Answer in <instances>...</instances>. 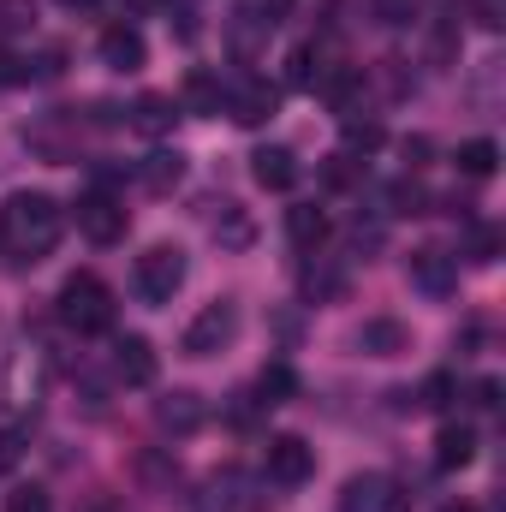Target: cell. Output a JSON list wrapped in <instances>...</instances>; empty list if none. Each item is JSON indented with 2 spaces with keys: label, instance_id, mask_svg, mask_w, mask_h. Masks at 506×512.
I'll use <instances>...</instances> for the list:
<instances>
[{
  "label": "cell",
  "instance_id": "obj_1",
  "mask_svg": "<svg viewBox=\"0 0 506 512\" xmlns=\"http://www.w3.org/2000/svg\"><path fill=\"white\" fill-rule=\"evenodd\" d=\"M60 233H66V209H60L48 191H12V197H6V209H0V239H6L12 256L36 262V256H48L60 245Z\"/></svg>",
  "mask_w": 506,
  "mask_h": 512
},
{
  "label": "cell",
  "instance_id": "obj_2",
  "mask_svg": "<svg viewBox=\"0 0 506 512\" xmlns=\"http://www.w3.org/2000/svg\"><path fill=\"white\" fill-rule=\"evenodd\" d=\"M60 322L78 328V334H108L114 328V292L96 274H72L60 286Z\"/></svg>",
  "mask_w": 506,
  "mask_h": 512
},
{
  "label": "cell",
  "instance_id": "obj_3",
  "mask_svg": "<svg viewBox=\"0 0 506 512\" xmlns=\"http://www.w3.org/2000/svg\"><path fill=\"white\" fill-rule=\"evenodd\" d=\"M233 340H239V304L215 298V304H203V310L185 322L179 352H185V358H215V352H227Z\"/></svg>",
  "mask_w": 506,
  "mask_h": 512
},
{
  "label": "cell",
  "instance_id": "obj_4",
  "mask_svg": "<svg viewBox=\"0 0 506 512\" xmlns=\"http://www.w3.org/2000/svg\"><path fill=\"white\" fill-rule=\"evenodd\" d=\"M179 286H185V251L179 245H149L137 256V292L149 304H173Z\"/></svg>",
  "mask_w": 506,
  "mask_h": 512
},
{
  "label": "cell",
  "instance_id": "obj_5",
  "mask_svg": "<svg viewBox=\"0 0 506 512\" xmlns=\"http://www.w3.org/2000/svg\"><path fill=\"white\" fill-rule=\"evenodd\" d=\"M340 512H411V495H405V483H393L381 471H364V477H346Z\"/></svg>",
  "mask_w": 506,
  "mask_h": 512
},
{
  "label": "cell",
  "instance_id": "obj_6",
  "mask_svg": "<svg viewBox=\"0 0 506 512\" xmlns=\"http://www.w3.org/2000/svg\"><path fill=\"white\" fill-rule=\"evenodd\" d=\"M131 227L126 203L120 197H108V191H84L78 197V233L90 239V245H120Z\"/></svg>",
  "mask_w": 506,
  "mask_h": 512
},
{
  "label": "cell",
  "instance_id": "obj_7",
  "mask_svg": "<svg viewBox=\"0 0 506 512\" xmlns=\"http://www.w3.org/2000/svg\"><path fill=\"white\" fill-rule=\"evenodd\" d=\"M268 477H274L280 489L310 483V477H316V447H304L298 435H274V441H268Z\"/></svg>",
  "mask_w": 506,
  "mask_h": 512
},
{
  "label": "cell",
  "instance_id": "obj_8",
  "mask_svg": "<svg viewBox=\"0 0 506 512\" xmlns=\"http://www.w3.org/2000/svg\"><path fill=\"white\" fill-rule=\"evenodd\" d=\"M197 512H262V495L251 489L245 471H221V477H209V489L197 495Z\"/></svg>",
  "mask_w": 506,
  "mask_h": 512
},
{
  "label": "cell",
  "instance_id": "obj_9",
  "mask_svg": "<svg viewBox=\"0 0 506 512\" xmlns=\"http://www.w3.org/2000/svg\"><path fill=\"white\" fill-rule=\"evenodd\" d=\"M96 54H102V66H108V72H143V60H149L143 36H137L131 24H108V30H102V42H96Z\"/></svg>",
  "mask_w": 506,
  "mask_h": 512
},
{
  "label": "cell",
  "instance_id": "obj_10",
  "mask_svg": "<svg viewBox=\"0 0 506 512\" xmlns=\"http://www.w3.org/2000/svg\"><path fill=\"white\" fill-rule=\"evenodd\" d=\"M114 376L131 382V387L155 382V346H149L143 334H120V340H114Z\"/></svg>",
  "mask_w": 506,
  "mask_h": 512
},
{
  "label": "cell",
  "instance_id": "obj_11",
  "mask_svg": "<svg viewBox=\"0 0 506 512\" xmlns=\"http://www.w3.org/2000/svg\"><path fill=\"white\" fill-rule=\"evenodd\" d=\"M411 280L423 286V292H453L459 286V256H447V251H435V245H423V251H411Z\"/></svg>",
  "mask_w": 506,
  "mask_h": 512
},
{
  "label": "cell",
  "instance_id": "obj_12",
  "mask_svg": "<svg viewBox=\"0 0 506 512\" xmlns=\"http://www.w3.org/2000/svg\"><path fill=\"white\" fill-rule=\"evenodd\" d=\"M251 179L262 185V191H292V185H298V155H292V149H280V143L256 149V155H251Z\"/></svg>",
  "mask_w": 506,
  "mask_h": 512
},
{
  "label": "cell",
  "instance_id": "obj_13",
  "mask_svg": "<svg viewBox=\"0 0 506 512\" xmlns=\"http://www.w3.org/2000/svg\"><path fill=\"white\" fill-rule=\"evenodd\" d=\"M358 346H364L370 358H399V352H411V328H405L399 316H370V322L358 328Z\"/></svg>",
  "mask_w": 506,
  "mask_h": 512
},
{
  "label": "cell",
  "instance_id": "obj_14",
  "mask_svg": "<svg viewBox=\"0 0 506 512\" xmlns=\"http://www.w3.org/2000/svg\"><path fill=\"white\" fill-rule=\"evenodd\" d=\"M155 423L167 435H191V429H203V399L185 393V387H173L167 399H155Z\"/></svg>",
  "mask_w": 506,
  "mask_h": 512
},
{
  "label": "cell",
  "instance_id": "obj_15",
  "mask_svg": "<svg viewBox=\"0 0 506 512\" xmlns=\"http://www.w3.org/2000/svg\"><path fill=\"white\" fill-rule=\"evenodd\" d=\"M477 459V429L471 423H447L441 435H435V465L441 471H465Z\"/></svg>",
  "mask_w": 506,
  "mask_h": 512
},
{
  "label": "cell",
  "instance_id": "obj_16",
  "mask_svg": "<svg viewBox=\"0 0 506 512\" xmlns=\"http://www.w3.org/2000/svg\"><path fill=\"white\" fill-rule=\"evenodd\" d=\"M274 108H280V96H274L268 84H239V90L227 96V114H233L239 126H262V120H274Z\"/></svg>",
  "mask_w": 506,
  "mask_h": 512
},
{
  "label": "cell",
  "instance_id": "obj_17",
  "mask_svg": "<svg viewBox=\"0 0 506 512\" xmlns=\"http://www.w3.org/2000/svg\"><path fill=\"white\" fill-rule=\"evenodd\" d=\"M286 239H292L298 251H316V245L328 239V215H322L316 203H298V209H286Z\"/></svg>",
  "mask_w": 506,
  "mask_h": 512
},
{
  "label": "cell",
  "instance_id": "obj_18",
  "mask_svg": "<svg viewBox=\"0 0 506 512\" xmlns=\"http://www.w3.org/2000/svg\"><path fill=\"white\" fill-rule=\"evenodd\" d=\"M221 102H227V90H221V78L197 66V72L185 78V108H191L197 120H209V114H221Z\"/></svg>",
  "mask_w": 506,
  "mask_h": 512
},
{
  "label": "cell",
  "instance_id": "obj_19",
  "mask_svg": "<svg viewBox=\"0 0 506 512\" xmlns=\"http://www.w3.org/2000/svg\"><path fill=\"white\" fill-rule=\"evenodd\" d=\"M137 179H143L155 197H167V191L185 179V155H179V149H155V155L143 161V173H137Z\"/></svg>",
  "mask_w": 506,
  "mask_h": 512
},
{
  "label": "cell",
  "instance_id": "obj_20",
  "mask_svg": "<svg viewBox=\"0 0 506 512\" xmlns=\"http://www.w3.org/2000/svg\"><path fill=\"white\" fill-rule=\"evenodd\" d=\"M173 120H179L173 96H137V108H131V126H137V131H149V137L173 131Z\"/></svg>",
  "mask_w": 506,
  "mask_h": 512
},
{
  "label": "cell",
  "instance_id": "obj_21",
  "mask_svg": "<svg viewBox=\"0 0 506 512\" xmlns=\"http://www.w3.org/2000/svg\"><path fill=\"white\" fill-rule=\"evenodd\" d=\"M215 239L227 245V251H245L256 239V221L239 209V203H221V215H215Z\"/></svg>",
  "mask_w": 506,
  "mask_h": 512
},
{
  "label": "cell",
  "instance_id": "obj_22",
  "mask_svg": "<svg viewBox=\"0 0 506 512\" xmlns=\"http://www.w3.org/2000/svg\"><path fill=\"white\" fill-rule=\"evenodd\" d=\"M292 393H298L292 364H262V376H256V405H286Z\"/></svg>",
  "mask_w": 506,
  "mask_h": 512
},
{
  "label": "cell",
  "instance_id": "obj_23",
  "mask_svg": "<svg viewBox=\"0 0 506 512\" xmlns=\"http://www.w3.org/2000/svg\"><path fill=\"white\" fill-rule=\"evenodd\" d=\"M322 72H328V66H322V48H316V42H298V48H292V60H286V78H292L298 90H316V84H322Z\"/></svg>",
  "mask_w": 506,
  "mask_h": 512
},
{
  "label": "cell",
  "instance_id": "obj_24",
  "mask_svg": "<svg viewBox=\"0 0 506 512\" xmlns=\"http://www.w3.org/2000/svg\"><path fill=\"white\" fill-rule=\"evenodd\" d=\"M501 167V149L489 143V137H471V143H459V173H471V179H489Z\"/></svg>",
  "mask_w": 506,
  "mask_h": 512
},
{
  "label": "cell",
  "instance_id": "obj_25",
  "mask_svg": "<svg viewBox=\"0 0 506 512\" xmlns=\"http://www.w3.org/2000/svg\"><path fill=\"white\" fill-rule=\"evenodd\" d=\"M304 292H310V298H340V292H346V274H340V268H322V274L310 268V274H304Z\"/></svg>",
  "mask_w": 506,
  "mask_h": 512
},
{
  "label": "cell",
  "instance_id": "obj_26",
  "mask_svg": "<svg viewBox=\"0 0 506 512\" xmlns=\"http://www.w3.org/2000/svg\"><path fill=\"white\" fill-rule=\"evenodd\" d=\"M6 512H54V501H48V489L30 483V489H12L6 495Z\"/></svg>",
  "mask_w": 506,
  "mask_h": 512
},
{
  "label": "cell",
  "instance_id": "obj_27",
  "mask_svg": "<svg viewBox=\"0 0 506 512\" xmlns=\"http://www.w3.org/2000/svg\"><path fill=\"white\" fill-rule=\"evenodd\" d=\"M447 399H453V376H447V370H441V376H429V382L417 387V405H429V411H441Z\"/></svg>",
  "mask_w": 506,
  "mask_h": 512
},
{
  "label": "cell",
  "instance_id": "obj_28",
  "mask_svg": "<svg viewBox=\"0 0 506 512\" xmlns=\"http://www.w3.org/2000/svg\"><path fill=\"white\" fill-rule=\"evenodd\" d=\"M387 203H393V215H423V203H429V197H423V185H393V191H387Z\"/></svg>",
  "mask_w": 506,
  "mask_h": 512
},
{
  "label": "cell",
  "instance_id": "obj_29",
  "mask_svg": "<svg viewBox=\"0 0 506 512\" xmlns=\"http://www.w3.org/2000/svg\"><path fill=\"white\" fill-rule=\"evenodd\" d=\"M346 143H352V149H381L387 131H381L376 120H352V126H346Z\"/></svg>",
  "mask_w": 506,
  "mask_h": 512
},
{
  "label": "cell",
  "instance_id": "obj_30",
  "mask_svg": "<svg viewBox=\"0 0 506 512\" xmlns=\"http://www.w3.org/2000/svg\"><path fill=\"white\" fill-rule=\"evenodd\" d=\"M495 256H501V233L495 227H477L471 233V262H495Z\"/></svg>",
  "mask_w": 506,
  "mask_h": 512
},
{
  "label": "cell",
  "instance_id": "obj_31",
  "mask_svg": "<svg viewBox=\"0 0 506 512\" xmlns=\"http://www.w3.org/2000/svg\"><path fill=\"white\" fill-rule=\"evenodd\" d=\"M352 179H358L352 155H328V167H322V185H334V191H340V185H352Z\"/></svg>",
  "mask_w": 506,
  "mask_h": 512
},
{
  "label": "cell",
  "instance_id": "obj_32",
  "mask_svg": "<svg viewBox=\"0 0 506 512\" xmlns=\"http://www.w3.org/2000/svg\"><path fill=\"white\" fill-rule=\"evenodd\" d=\"M376 18L381 24H411L417 18V0H376Z\"/></svg>",
  "mask_w": 506,
  "mask_h": 512
},
{
  "label": "cell",
  "instance_id": "obj_33",
  "mask_svg": "<svg viewBox=\"0 0 506 512\" xmlns=\"http://www.w3.org/2000/svg\"><path fill=\"white\" fill-rule=\"evenodd\" d=\"M0 18L6 24H30L36 18V0H0Z\"/></svg>",
  "mask_w": 506,
  "mask_h": 512
},
{
  "label": "cell",
  "instance_id": "obj_34",
  "mask_svg": "<svg viewBox=\"0 0 506 512\" xmlns=\"http://www.w3.org/2000/svg\"><path fill=\"white\" fill-rule=\"evenodd\" d=\"M477 405H483V411H495V405H501V382H495V376H489V382H477Z\"/></svg>",
  "mask_w": 506,
  "mask_h": 512
},
{
  "label": "cell",
  "instance_id": "obj_35",
  "mask_svg": "<svg viewBox=\"0 0 506 512\" xmlns=\"http://www.w3.org/2000/svg\"><path fill=\"white\" fill-rule=\"evenodd\" d=\"M423 155H429V137H411V143H405V161L423 167Z\"/></svg>",
  "mask_w": 506,
  "mask_h": 512
},
{
  "label": "cell",
  "instance_id": "obj_36",
  "mask_svg": "<svg viewBox=\"0 0 506 512\" xmlns=\"http://www.w3.org/2000/svg\"><path fill=\"white\" fill-rule=\"evenodd\" d=\"M60 6H90V0H60Z\"/></svg>",
  "mask_w": 506,
  "mask_h": 512
},
{
  "label": "cell",
  "instance_id": "obj_37",
  "mask_svg": "<svg viewBox=\"0 0 506 512\" xmlns=\"http://www.w3.org/2000/svg\"><path fill=\"white\" fill-rule=\"evenodd\" d=\"M441 512H477V507H441Z\"/></svg>",
  "mask_w": 506,
  "mask_h": 512
},
{
  "label": "cell",
  "instance_id": "obj_38",
  "mask_svg": "<svg viewBox=\"0 0 506 512\" xmlns=\"http://www.w3.org/2000/svg\"><path fill=\"white\" fill-rule=\"evenodd\" d=\"M126 6H155V0H126Z\"/></svg>",
  "mask_w": 506,
  "mask_h": 512
}]
</instances>
